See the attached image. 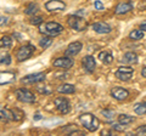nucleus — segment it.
Returning <instances> with one entry per match:
<instances>
[{
	"instance_id": "nucleus-1",
	"label": "nucleus",
	"mask_w": 146,
	"mask_h": 136,
	"mask_svg": "<svg viewBox=\"0 0 146 136\" xmlns=\"http://www.w3.org/2000/svg\"><path fill=\"white\" fill-rule=\"evenodd\" d=\"M39 32L44 35H49V37H57L63 32V26L57 23V22H46V23H42L39 26Z\"/></svg>"
},
{
	"instance_id": "nucleus-6",
	"label": "nucleus",
	"mask_w": 146,
	"mask_h": 136,
	"mask_svg": "<svg viewBox=\"0 0 146 136\" xmlns=\"http://www.w3.org/2000/svg\"><path fill=\"white\" fill-rule=\"evenodd\" d=\"M33 52H34V46L32 44L22 45L16 53V58L18 62H23L26 60H28V58L33 55Z\"/></svg>"
},
{
	"instance_id": "nucleus-37",
	"label": "nucleus",
	"mask_w": 146,
	"mask_h": 136,
	"mask_svg": "<svg viewBox=\"0 0 146 136\" xmlns=\"http://www.w3.org/2000/svg\"><path fill=\"white\" fill-rule=\"evenodd\" d=\"M42 118H43V117H42V114H40L39 112H36V113H35V116L33 117V119H34V120H40Z\"/></svg>"
},
{
	"instance_id": "nucleus-11",
	"label": "nucleus",
	"mask_w": 146,
	"mask_h": 136,
	"mask_svg": "<svg viewBox=\"0 0 146 136\" xmlns=\"http://www.w3.org/2000/svg\"><path fill=\"white\" fill-rule=\"evenodd\" d=\"M82 49H83V44H82L80 42H73L67 46L66 51H65V56L74 57L82 51Z\"/></svg>"
},
{
	"instance_id": "nucleus-39",
	"label": "nucleus",
	"mask_w": 146,
	"mask_h": 136,
	"mask_svg": "<svg viewBox=\"0 0 146 136\" xmlns=\"http://www.w3.org/2000/svg\"><path fill=\"white\" fill-rule=\"evenodd\" d=\"M141 75L145 77V78H146V66L143 68V69H141Z\"/></svg>"
},
{
	"instance_id": "nucleus-35",
	"label": "nucleus",
	"mask_w": 146,
	"mask_h": 136,
	"mask_svg": "<svg viewBox=\"0 0 146 136\" xmlns=\"http://www.w3.org/2000/svg\"><path fill=\"white\" fill-rule=\"evenodd\" d=\"M70 135H85L83 131H80V130H73L70 133Z\"/></svg>"
},
{
	"instance_id": "nucleus-19",
	"label": "nucleus",
	"mask_w": 146,
	"mask_h": 136,
	"mask_svg": "<svg viewBox=\"0 0 146 136\" xmlns=\"http://www.w3.org/2000/svg\"><path fill=\"white\" fill-rule=\"evenodd\" d=\"M99 58L105 65H110L113 62V53L111 51H101L99 53Z\"/></svg>"
},
{
	"instance_id": "nucleus-18",
	"label": "nucleus",
	"mask_w": 146,
	"mask_h": 136,
	"mask_svg": "<svg viewBox=\"0 0 146 136\" xmlns=\"http://www.w3.org/2000/svg\"><path fill=\"white\" fill-rule=\"evenodd\" d=\"M0 120H3V121L13 120L12 111L9 110V108H6V107H4L3 105H0Z\"/></svg>"
},
{
	"instance_id": "nucleus-17",
	"label": "nucleus",
	"mask_w": 146,
	"mask_h": 136,
	"mask_svg": "<svg viewBox=\"0 0 146 136\" xmlns=\"http://www.w3.org/2000/svg\"><path fill=\"white\" fill-rule=\"evenodd\" d=\"M131 10H133V4L131 3H122L116 6L115 13L116 15H125V13L130 12Z\"/></svg>"
},
{
	"instance_id": "nucleus-36",
	"label": "nucleus",
	"mask_w": 146,
	"mask_h": 136,
	"mask_svg": "<svg viewBox=\"0 0 146 136\" xmlns=\"http://www.w3.org/2000/svg\"><path fill=\"white\" fill-rule=\"evenodd\" d=\"M119 125H121V123H118V124H113V125H112V128L115 129V130L121 131V130H123V126H119Z\"/></svg>"
},
{
	"instance_id": "nucleus-4",
	"label": "nucleus",
	"mask_w": 146,
	"mask_h": 136,
	"mask_svg": "<svg viewBox=\"0 0 146 136\" xmlns=\"http://www.w3.org/2000/svg\"><path fill=\"white\" fill-rule=\"evenodd\" d=\"M16 98L20 102L22 103H34L36 101V97L35 95L31 91L28 89H25V88H21V89H17L16 90Z\"/></svg>"
},
{
	"instance_id": "nucleus-24",
	"label": "nucleus",
	"mask_w": 146,
	"mask_h": 136,
	"mask_svg": "<svg viewBox=\"0 0 146 136\" xmlns=\"http://www.w3.org/2000/svg\"><path fill=\"white\" fill-rule=\"evenodd\" d=\"M0 65H11V55L6 51H0Z\"/></svg>"
},
{
	"instance_id": "nucleus-8",
	"label": "nucleus",
	"mask_w": 146,
	"mask_h": 136,
	"mask_svg": "<svg viewBox=\"0 0 146 136\" xmlns=\"http://www.w3.org/2000/svg\"><path fill=\"white\" fill-rule=\"evenodd\" d=\"M74 65V61H73L72 57H57L56 60H54L52 62V66L56 67V68H60V69H70L71 67H73Z\"/></svg>"
},
{
	"instance_id": "nucleus-34",
	"label": "nucleus",
	"mask_w": 146,
	"mask_h": 136,
	"mask_svg": "<svg viewBox=\"0 0 146 136\" xmlns=\"http://www.w3.org/2000/svg\"><path fill=\"white\" fill-rule=\"evenodd\" d=\"M7 23H9V17L0 15V27L5 26V24H7Z\"/></svg>"
},
{
	"instance_id": "nucleus-16",
	"label": "nucleus",
	"mask_w": 146,
	"mask_h": 136,
	"mask_svg": "<svg viewBox=\"0 0 146 136\" xmlns=\"http://www.w3.org/2000/svg\"><path fill=\"white\" fill-rule=\"evenodd\" d=\"M16 80V74L10 71H4L0 72V85H6L11 84Z\"/></svg>"
},
{
	"instance_id": "nucleus-21",
	"label": "nucleus",
	"mask_w": 146,
	"mask_h": 136,
	"mask_svg": "<svg viewBox=\"0 0 146 136\" xmlns=\"http://www.w3.org/2000/svg\"><path fill=\"white\" fill-rule=\"evenodd\" d=\"M135 120L134 117L128 116V114H119L118 116V123H121V125H129Z\"/></svg>"
},
{
	"instance_id": "nucleus-9",
	"label": "nucleus",
	"mask_w": 146,
	"mask_h": 136,
	"mask_svg": "<svg viewBox=\"0 0 146 136\" xmlns=\"http://www.w3.org/2000/svg\"><path fill=\"white\" fill-rule=\"evenodd\" d=\"M45 9L49 12H61L66 10V3L62 0H49L45 4Z\"/></svg>"
},
{
	"instance_id": "nucleus-32",
	"label": "nucleus",
	"mask_w": 146,
	"mask_h": 136,
	"mask_svg": "<svg viewBox=\"0 0 146 136\" xmlns=\"http://www.w3.org/2000/svg\"><path fill=\"white\" fill-rule=\"evenodd\" d=\"M94 7L98 11H102V10H105V6H104V4L100 1V0H96V1L94 3Z\"/></svg>"
},
{
	"instance_id": "nucleus-31",
	"label": "nucleus",
	"mask_w": 146,
	"mask_h": 136,
	"mask_svg": "<svg viewBox=\"0 0 146 136\" xmlns=\"http://www.w3.org/2000/svg\"><path fill=\"white\" fill-rule=\"evenodd\" d=\"M101 116H104L105 118H106V119L111 120V119H113V118H115V112L111 111V110H102V111H101Z\"/></svg>"
},
{
	"instance_id": "nucleus-2",
	"label": "nucleus",
	"mask_w": 146,
	"mask_h": 136,
	"mask_svg": "<svg viewBox=\"0 0 146 136\" xmlns=\"http://www.w3.org/2000/svg\"><path fill=\"white\" fill-rule=\"evenodd\" d=\"M79 121L86 130L90 131V133L96 131L99 129V125H100L99 119L94 114H91V113H82L79 116Z\"/></svg>"
},
{
	"instance_id": "nucleus-20",
	"label": "nucleus",
	"mask_w": 146,
	"mask_h": 136,
	"mask_svg": "<svg viewBox=\"0 0 146 136\" xmlns=\"http://www.w3.org/2000/svg\"><path fill=\"white\" fill-rule=\"evenodd\" d=\"M76 91V88L74 85L72 84H61L60 86H57V92L60 94H65V95H70V94H73Z\"/></svg>"
},
{
	"instance_id": "nucleus-38",
	"label": "nucleus",
	"mask_w": 146,
	"mask_h": 136,
	"mask_svg": "<svg viewBox=\"0 0 146 136\" xmlns=\"http://www.w3.org/2000/svg\"><path fill=\"white\" fill-rule=\"evenodd\" d=\"M140 29L146 32V21L145 22H141V23H140Z\"/></svg>"
},
{
	"instance_id": "nucleus-25",
	"label": "nucleus",
	"mask_w": 146,
	"mask_h": 136,
	"mask_svg": "<svg viewBox=\"0 0 146 136\" xmlns=\"http://www.w3.org/2000/svg\"><path fill=\"white\" fill-rule=\"evenodd\" d=\"M12 46V39L9 35H4V37L0 39V48L1 49H10Z\"/></svg>"
},
{
	"instance_id": "nucleus-7",
	"label": "nucleus",
	"mask_w": 146,
	"mask_h": 136,
	"mask_svg": "<svg viewBox=\"0 0 146 136\" xmlns=\"http://www.w3.org/2000/svg\"><path fill=\"white\" fill-rule=\"evenodd\" d=\"M55 107L61 114H67L71 111V103L66 97H56L54 100Z\"/></svg>"
},
{
	"instance_id": "nucleus-5",
	"label": "nucleus",
	"mask_w": 146,
	"mask_h": 136,
	"mask_svg": "<svg viewBox=\"0 0 146 136\" xmlns=\"http://www.w3.org/2000/svg\"><path fill=\"white\" fill-rule=\"evenodd\" d=\"M45 75L43 72H38V73H32L23 77L21 79V84H25V85H33V84H39V83H43L45 81Z\"/></svg>"
},
{
	"instance_id": "nucleus-33",
	"label": "nucleus",
	"mask_w": 146,
	"mask_h": 136,
	"mask_svg": "<svg viewBox=\"0 0 146 136\" xmlns=\"http://www.w3.org/2000/svg\"><path fill=\"white\" fill-rule=\"evenodd\" d=\"M135 133L138 135H146V125H141L135 130Z\"/></svg>"
},
{
	"instance_id": "nucleus-12",
	"label": "nucleus",
	"mask_w": 146,
	"mask_h": 136,
	"mask_svg": "<svg viewBox=\"0 0 146 136\" xmlns=\"http://www.w3.org/2000/svg\"><path fill=\"white\" fill-rule=\"evenodd\" d=\"M111 96L115 100H117V101H124V100H127L128 96H129V91L124 88L116 86L111 90Z\"/></svg>"
},
{
	"instance_id": "nucleus-26",
	"label": "nucleus",
	"mask_w": 146,
	"mask_h": 136,
	"mask_svg": "<svg viewBox=\"0 0 146 136\" xmlns=\"http://www.w3.org/2000/svg\"><path fill=\"white\" fill-rule=\"evenodd\" d=\"M129 38L131 40H141L144 38V30L141 29H134L129 33Z\"/></svg>"
},
{
	"instance_id": "nucleus-30",
	"label": "nucleus",
	"mask_w": 146,
	"mask_h": 136,
	"mask_svg": "<svg viewBox=\"0 0 146 136\" xmlns=\"http://www.w3.org/2000/svg\"><path fill=\"white\" fill-rule=\"evenodd\" d=\"M29 22H31V24L40 26L43 23V17H40V16H31Z\"/></svg>"
},
{
	"instance_id": "nucleus-23",
	"label": "nucleus",
	"mask_w": 146,
	"mask_h": 136,
	"mask_svg": "<svg viewBox=\"0 0 146 136\" xmlns=\"http://www.w3.org/2000/svg\"><path fill=\"white\" fill-rule=\"evenodd\" d=\"M51 44H52V37H49V35H44V37L39 40V46L43 49L50 48Z\"/></svg>"
},
{
	"instance_id": "nucleus-29",
	"label": "nucleus",
	"mask_w": 146,
	"mask_h": 136,
	"mask_svg": "<svg viewBox=\"0 0 146 136\" xmlns=\"http://www.w3.org/2000/svg\"><path fill=\"white\" fill-rule=\"evenodd\" d=\"M12 116H13V120L15 121H20V120H22L23 119V117H25V113L22 112V111H20L18 108H12Z\"/></svg>"
},
{
	"instance_id": "nucleus-28",
	"label": "nucleus",
	"mask_w": 146,
	"mask_h": 136,
	"mask_svg": "<svg viewBox=\"0 0 146 136\" xmlns=\"http://www.w3.org/2000/svg\"><path fill=\"white\" fill-rule=\"evenodd\" d=\"M36 91L39 94H43V95H51L52 89L50 85H38V86H36Z\"/></svg>"
},
{
	"instance_id": "nucleus-3",
	"label": "nucleus",
	"mask_w": 146,
	"mask_h": 136,
	"mask_svg": "<svg viewBox=\"0 0 146 136\" xmlns=\"http://www.w3.org/2000/svg\"><path fill=\"white\" fill-rule=\"evenodd\" d=\"M67 24L70 26L72 29H74L77 32H83V30L86 29V27H88L86 21L83 18V17H80L78 15H71V16H68Z\"/></svg>"
},
{
	"instance_id": "nucleus-10",
	"label": "nucleus",
	"mask_w": 146,
	"mask_h": 136,
	"mask_svg": "<svg viewBox=\"0 0 146 136\" xmlns=\"http://www.w3.org/2000/svg\"><path fill=\"white\" fill-rule=\"evenodd\" d=\"M134 69L131 67H119L116 71L115 75L117 77V79H119L122 81H128L133 78Z\"/></svg>"
},
{
	"instance_id": "nucleus-27",
	"label": "nucleus",
	"mask_w": 146,
	"mask_h": 136,
	"mask_svg": "<svg viewBox=\"0 0 146 136\" xmlns=\"http://www.w3.org/2000/svg\"><path fill=\"white\" fill-rule=\"evenodd\" d=\"M134 112L138 116H144L146 114V102H141V103H136L134 106Z\"/></svg>"
},
{
	"instance_id": "nucleus-15",
	"label": "nucleus",
	"mask_w": 146,
	"mask_h": 136,
	"mask_svg": "<svg viewBox=\"0 0 146 136\" xmlns=\"http://www.w3.org/2000/svg\"><path fill=\"white\" fill-rule=\"evenodd\" d=\"M82 66L84 67V69L88 72V73H93V72L95 71V67H96L95 58L91 55H86L83 60H82Z\"/></svg>"
},
{
	"instance_id": "nucleus-13",
	"label": "nucleus",
	"mask_w": 146,
	"mask_h": 136,
	"mask_svg": "<svg viewBox=\"0 0 146 136\" xmlns=\"http://www.w3.org/2000/svg\"><path fill=\"white\" fill-rule=\"evenodd\" d=\"M121 63H123V65H127V66H133V65H136L139 61L138 58V55H136L135 52H131V51H128L125 52L124 55H123L121 57Z\"/></svg>"
},
{
	"instance_id": "nucleus-22",
	"label": "nucleus",
	"mask_w": 146,
	"mask_h": 136,
	"mask_svg": "<svg viewBox=\"0 0 146 136\" xmlns=\"http://www.w3.org/2000/svg\"><path fill=\"white\" fill-rule=\"evenodd\" d=\"M39 11V6L34 3H31L27 5V7L25 9V13L28 16H35V13H38Z\"/></svg>"
},
{
	"instance_id": "nucleus-14",
	"label": "nucleus",
	"mask_w": 146,
	"mask_h": 136,
	"mask_svg": "<svg viewBox=\"0 0 146 136\" xmlns=\"http://www.w3.org/2000/svg\"><path fill=\"white\" fill-rule=\"evenodd\" d=\"M91 28H93L94 32H96L98 34H108L112 32L111 26L107 24L106 22H95L91 26Z\"/></svg>"
}]
</instances>
